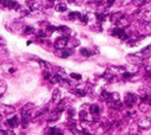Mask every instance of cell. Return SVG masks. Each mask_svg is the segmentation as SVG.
<instances>
[{
    "label": "cell",
    "instance_id": "6da1fadb",
    "mask_svg": "<svg viewBox=\"0 0 151 135\" xmlns=\"http://www.w3.org/2000/svg\"><path fill=\"white\" fill-rule=\"evenodd\" d=\"M140 101V97H138L136 94H132V93H126L125 96H124V105L128 108V109H131L133 108L138 102Z\"/></svg>",
    "mask_w": 151,
    "mask_h": 135
},
{
    "label": "cell",
    "instance_id": "7a4b0ae2",
    "mask_svg": "<svg viewBox=\"0 0 151 135\" xmlns=\"http://www.w3.org/2000/svg\"><path fill=\"white\" fill-rule=\"evenodd\" d=\"M73 53V49L71 47H65V49H55L54 50V55L57 57H60V58H67L70 57Z\"/></svg>",
    "mask_w": 151,
    "mask_h": 135
},
{
    "label": "cell",
    "instance_id": "3957f363",
    "mask_svg": "<svg viewBox=\"0 0 151 135\" xmlns=\"http://www.w3.org/2000/svg\"><path fill=\"white\" fill-rule=\"evenodd\" d=\"M71 107H72V101L70 98H62L58 102V105H57L55 109H58L59 112L63 113L64 110H67L69 108H71Z\"/></svg>",
    "mask_w": 151,
    "mask_h": 135
},
{
    "label": "cell",
    "instance_id": "277c9868",
    "mask_svg": "<svg viewBox=\"0 0 151 135\" xmlns=\"http://www.w3.org/2000/svg\"><path fill=\"white\" fill-rule=\"evenodd\" d=\"M67 43H69V38L65 36H62V37H58L54 40L53 45L55 49H65V47H67Z\"/></svg>",
    "mask_w": 151,
    "mask_h": 135
},
{
    "label": "cell",
    "instance_id": "5b68a950",
    "mask_svg": "<svg viewBox=\"0 0 151 135\" xmlns=\"http://www.w3.org/2000/svg\"><path fill=\"white\" fill-rule=\"evenodd\" d=\"M107 105H109L110 109H112V110H114V112H119V110H122V109H123V107H125V105H124V103H123L122 101H120V100H118V101L110 100V101H107Z\"/></svg>",
    "mask_w": 151,
    "mask_h": 135
},
{
    "label": "cell",
    "instance_id": "8992f818",
    "mask_svg": "<svg viewBox=\"0 0 151 135\" xmlns=\"http://www.w3.org/2000/svg\"><path fill=\"white\" fill-rule=\"evenodd\" d=\"M126 61H128V63H130L132 65H140L143 63V58H140L137 53H130V55H128Z\"/></svg>",
    "mask_w": 151,
    "mask_h": 135
},
{
    "label": "cell",
    "instance_id": "52a82bcc",
    "mask_svg": "<svg viewBox=\"0 0 151 135\" xmlns=\"http://www.w3.org/2000/svg\"><path fill=\"white\" fill-rule=\"evenodd\" d=\"M138 126L142 128V129H149L151 127V119L150 116H144V117H140L138 121H137Z\"/></svg>",
    "mask_w": 151,
    "mask_h": 135
},
{
    "label": "cell",
    "instance_id": "ba28073f",
    "mask_svg": "<svg viewBox=\"0 0 151 135\" xmlns=\"http://www.w3.org/2000/svg\"><path fill=\"white\" fill-rule=\"evenodd\" d=\"M137 55L140 57V58H143V59H147V58H150L151 57V44L150 45H147L146 47H144V49H142Z\"/></svg>",
    "mask_w": 151,
    "mask_h": 135
},
{
    "label": "cell",
    "instance_id": "9c48e42d",
    "mask_svg": "<svg viewBox=\"0 0 151 135\" xmlns=\"http://www.w3.org/2000/svg\"><path fill=\"white\" fill-rule=\"evenodd\" d=\"M15 112V108L13 105H7V104H3L0 105V113L3 115H11Z\"/></svg>",
    "mask_w": 151,
    "mask_h": 135
},
{
    "label": "cell",
    "instance_id": "30bf717a",
    "mask_svg": "<svg viewBox=\"0 0 151 135\" xmlns=\"http://www.w3.org/2000/svg\"><path fill=\"white\" fill-rule=\"evenodd\" d=\"M6 123H7V126H8L10 128H15V127H18V126H19V123H20V119H19V116L14 115V116H11L10 119H7Z\"/></svg>",
    "mask_w": 151,
    "mask_h": 135
},
{
    "label": "cell",
    "instance_id": "8fae6325",
    "mask_svg": "<svg viewBox=\"0 0 151 135\" xmlns=\"http://www.w3.org/2000/svg\"><path fill=\"white\" fill-rule=\"evenodd\" d=\"M123 17H124V14H123L122 12H113L112 14L109 16V19H110V21H111L112 24H117Z\"/></svg>",
    "mask_w": 151,
    "mask_h": 135
},
{
    "label": "cell",
    "instance_id": "7c38bea8",
    "mask_svg": "<svg viewBox=\"0 0 151 135\" xmlns=\"http://www.w3.org/2000/svg\"><path fill=\"white\" fill-rule=\"evenodd\" d=\"M140 127L138 126V123H132L129 128V135H140Z\"/></svg>",
    "mask_w": 151,
    "mask_h": 135
},
{
    "label": "cell",
    "instance_id": "4fadbf2b",
    "mask_svg": "<svg viewBox=\"0 0 151 135\" xmlns=\"http://www.w3.org/2000/svg\"><path fill=\"white\" fill-rule=\"evenodd\" d=\"M140 19L144 23H151V8H147L145 11H143L142 14H140Z\"/></svg>",
    "mask_w": 151,
    "mask_h": 135
},
{
    "label": "cell",
    "instance_id": "5bb4252c",
    "mask_svg": "<svg viewBox=\"0 0 151 135\" xmlns=\"http://www.w3.org/2000/svg\"><path fill=\"white\" fill-rule=\"evenodd\" d=\"M60 114H62V112H59L58 109H54V110H52V113L50 114V116H48L47 121H48V122H54V121H57V120L59 119Z\"/></svg>",
    "mask_w": 151,
    "mask_h": 135
},
{
    "label": "cell",
    "instance_id": "9a60e30c",
    "mask_svg": "<svg viewBox=\"0 0 151 135\" xmlns=\"http://www.w3.org/2000/svg\"><path fill=\"white\" fill-rule=\"evenodd\" d=\"M60 98H62V90H60L59 88H54L53 91H52V101L57 102Z\"/></svg>",
    "mask_w": 151,
    "mask_h": 135
},
{
    "label": "cell",
    "instance_id": "2e32d148",
    "mask_svg": "<svg viewBox=\"0 0 151 135\" xmlns=\"http://www.w3.org/2000/svg\"><path fill=\"white\" fill-rule=\"evenodd\" d=\"M99 112H100V108L97 104H91V105L88 107V113L91 114V115H98Z\"/></svg>",
    "mask_w": 151,
    "mask_h": 135
},
{
    "label": "cell",
    "instance_id": "e0dca14e",
    "mask_svg": "<svg viewBox=\"0 0 151 135\" xmlns=\"http://www.w3.org/2000/svg\"><path fill=\"white\" fill-rule=\"evenodd\" d=\"M67 10V4L66 1H60L55 5V11L57 12H65Z\"/></svg>",
    "mask_w": 151,
    "mask_h": 135
},
{
    "label": "cell",
    "instance_id": "ac0fdd59",
    "mask_svg": "<svg viewBox=\"0 0 151 135\" xmlns=\"http://www.w3.org/2000/svg\"><path fill=\"white\" fill-rule=\"evenodd\" d=\"M110 97H111V93H109L107 90H102V93H100V95H99V100L100 101H103V102H107L109 100H110Z\"/></svg>",
    "mask_w": 151,
    "mask_h": 135
},
{
    "label": "cell",
    "instance_id": "d6986e66",
    "mask_svg": "<svg viewBox=\"0 0 151 135\" xmlns=\"http://www.w3.org/2000/svg\"><path fill=\"white\" fill-rule=\"evenodd\" d=\"M129 24H130L129 19H128V18H125V17H123V18L120 19L116 25L118 26V28H120V29H125L126 26H129Z\"/></svg>",
    "mask_w": 151,
    "mask_h": 135
},
{
    "label": "cell",
    "instance_id": "ffe728a7",
    "mask_svg": "<svg viewBox=\"0 0 151 135\" xmlns=\"http://www.w3.org/2000/svg\"><path fill=\"white\" fill-rule=\"evenodd\" d=\"M79 53L83 56V57H90V56H92V51L90 50V49H87V47H81L80 50H79Z\"/></svg>",
    "mask_w": 151,
    "mask_h": 135
},
{
    "label": "cell",
    "instance_id": "44dd1931",
    "mask_svg": "<svg viewBox=\"0 0 151 135\" xmlns=\"http://www.w3.org/2000/svg\"><path fill=\"white\" fill-rule=\"evenodd\" d=\"M81 17V13L80 12H77V11H73V12H70L69 13V19L70 20H79Z\"/></svg>",
    "mask_w": 151,
    "mask_h": 135
},
{
    "label": "cell",
    "instance_id": "7402d4cb",
    "mask_svg": "<svg viewBox=\"0 0 151 135\" xmlns=\"http://www.w3.org/2000/svg\"><path fill=\"white\" fill-rule=\"evenodd\" d=\"M44 31H45V33H46V37H48V36H51L52 33H54V32L57 31V26L48 25V26H47V28H46Z\"/></svg>",
    "mask_w": 151,
    "mask_h": 135
},
{
    "label": "cell",
    "instance_id": "603a6c76",
    "mask_svg": "<svg viewBox=\"0 0 151 135\" xmlns=\"http://www.w3.org/2000/svg\"><path fill=\"white\" fill-rule=\"evenodd\" d=\"M149 104L147 103H145V102H143V101H140L139 102V104H138V109H139V112H142V113H146L147 112V109H149Z\"/></svg>",
    "mask_w": 151,
    "mask_h": 135
},
{
    "label": "cell",
    "instance_id": "cb8c5ba5",
    "mask_svg": "<svg viewBox=\"0 0 151 135\" xmlns=\"http://www.w3.org/2000/svg\"><path fill=\"white\" fill-rule=\"evenodd\" d=\"M79 45V40L76 39V38H69V43H67V46L73 49V47H77Z\"/></svg>",
    "mask_w": 151,
    "mask_h": 135
},
{
    "label": "cell",
    "instance_id": "d4e9b609",
    "mask_svg": "<svg viewBox=\"0 0 151 135\" xmlns=\"http://www.w3.org/2000/svg\"><path fill=\"white\" fill-rule=\"evenodd\" d=\"M133 76H135V74L129 72V71H124V72L122 74V78H123L124 81H131V78H133Z\"/></svg>",
    "mask_w": 151,
    "mask_h": 135
},
{
    "label": "cell",
    "instance_id": "484cf974",
    "mask_svg": "<svg viewBox=\"0 0 151 135\" xmlns=\"http://www.w3.org/2000/svg\"><path fill=\"white\" fill-rule=\"evenodd\" d=\"M36 32V30L32 28V26H26V28L24 29V35L26 36H29V35H33Z\"/></svg>",
    "mask_w": 151,
    "mask_h": 135
},
{
    "label": "cell",
    "instance_id": "4316f807",
    "mask_svg": "<svg viewBox=\"0 0 151 135\" xmlns=\"http://www.w3.org/2000/svg\"><path fill=\"white\" fill-rule=\"evenodd\" d=\"M143 30H144V33H145V35L151 36V23H145Z\"/></svg>",
    "mask_w": 151,
    "mask_h": 135
},
{
    "label": "cell",
    "instance_id": "83f0119b",
    "mask_svg": "<svg viewBox=\"0 0 151 135\" xmlns=\"http://www.w3.org/2000/svg\"><path fill=\"white\" fill-rule=\"evenodd\" d=\"M66 112H67V116H69V119H74V116H76V109H74L73 107L69 108V109H67Z\"/></svg>",
    "mask_w": 151,
    "mask_h": 135
},
{
    "label": "cell",
    "instance_id": "f1b7e54d",
    "mask_svg": "<svg viewBox=\"0 0 151 135\" xmlns=\"http://www.w3.org/2000/svg\"><path fill=\"white\" fill-rule=\"evenodd\" d=\"M149 0H133V3L137 7H142V6H145L147 4Z\"/></svg>",
    "mask_w": 151,
    "mask_h": 135
},
{
    "label": "cell",
    "instance_id": "f546056e",
    "mask_svg": "<svg viewBox=\"0 0 151 135\" xmlns=\"http://www.w3.org/2000/svg\"><path fill=\"white\" fill-rule=\"evenodd\" d=\"M144 78L146 81H149V82H151V68L150 66L145 68V76H144Z\"/></svg>",
    "mask_w": 151,
    "mask_h": 135
},
{
    "label": "cell",
    "instance_id": "4dcf8cb0",
    "mask_svg": "<svg viewBox=\"0 0 151 135\" xmlns=\"http://www.w3.org/2000/svg\"><path fill=\"white\" fill-rule=\"evenodd\" d=\"M57 131H58V130H57L54 127H50V128H47V129L45 130V135H55Z\"/></svg>",
    "mask_w": 151,
    "mask_h": 135
},
{
    "label": "cell",
    "instance_id": "1f68e13d",
    "mask_svg": "<svg viewBox=\"0 0 151 135\" xmlns=\"http://www.w3.org/2000/svg\"><path fill=\"white\" fill-rule=\"evenodd\" d=\"M5 91H6V83L4 82V81L0 79V96H1Z\"/></svg>",
    "mask_w": 151,
    "mask_h": 135
},
{
    "label": "cell",
    "instance_id": "d6a6232c",
    "mask_svg": "<svg viewBox=\"0 0 151 135\" xmlns=\"http://www.w3.org/2000/svg\"><path fill=\"white\" fill-rule=\"evenodd\" d=\"M70 77H71V79H73V81H80V79H81V75L76 74V72H72V74L70 75Z\"/></svg>",
    "mask_w": 151,
    "mask_h": 135
},
{
    "label": "cell",
    "instance_id": "836d02e7",
    "mask_svg": "<svg viewBox=\"0 0 151 135\" xmlns=\"http://www.w3.org/2000/svg\"><path fill=\"white\" fill-rule=\"evenodd\" d=\"M110 100H113V101H118V100H120V95H119V93H111V97H110ZM109 100V101H110Z\"/></svg>",
    "mask_w": 151,
    "mask_h": 135
},
{
    "label": "cell",
    "instance_id": "e575fe53",
    "mask_svg": "<svg viewBox=\"0 0 151 135\" xmlns=\"http://www.w3.org/2000/svg\"><path fill=\"white\" fill-rule=\"evenodd\" d=\"M83 24H87L88 23V20H90V17L87 16V14H81V17H80V19H79Z\"/></svg>",
    "mask_w": 151,
    "mask_h": 135
},
{
    "label": "cell",
    "instance_id": "d590c367",
    "mask_svg": "<svg viewBox=\"0 0 151 135\" xmlns=\"http://www.w3.org/2000/svg\"><path fill=\"white\" fill-rule=\"evenodd\" d=\"M116 1H118V0H106V6L107 7H111Z\"/></svg>",
    "mask_w": 151,
    "mask_h": 135
},
{
    "label": "cell",
    "instance_id": "8d00e7d4",
    "mask_svg": "<svg viewBox=\"0 0 151 135\" xmlns=\"http://www.w3.org/2000/svg\"><path fill=\"white\" fill-rule=\"evenodd\" d=\"M5 44H6V40L1 36H0V45H5Z\"/></svg>",
    "mask_w": 151,
    "mask_h": 135
},
{
    "label": "cell",
    "instance_id": "74e56055",
    "mask_svg": "<svg viewBox=\"0 0 151 135\" xmlns=\"http://www.w3.org/2000/svg\"><path fill=\"white\" fill-rule=\"evenodd\" d=\"M4 120V115L1 114V113H0V121H3Z\"/></svg>",
    "mask_w": 151,
    "mask_h": 135
},
{
    "label": "cell",
    "instance_id": "f35d334b",
    "mask_svg": "<svg viewBox=\"0 0 151 135\" xmlns=\"http://www.w3.org/2000/svg\"><path fill=\"white\" fill-rule=\"evenodd\" d=\"M55 135H64V134H63L62 131H57V134H55Z\"/></svg>",
    "mask_w": 151,
    "mask_h": 135
},
{
    "label": "cell",
    "instance_id": "ab89813d",
    "mask_svg": "<svg viewBox=\"0 0 151 135\" xmlns=\"http://www.w3.org/2000/svg\"><path fill=\"white\" fill-rule=\"evenodd\" d=\"M47 1H50V3H53V1H55V0H47Z\"/></svg>",
    "mask_w": 151,
    "mask_h": 135
}]
</instances>
